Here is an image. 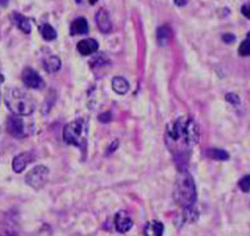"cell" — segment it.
<instances>
[{
  "instance_id": "6da1fadb",
  "label": "cell",
  "mask_w": 250,
  "mask_h": 236,
  "mask_svg": "<svg viewBox=\"0 0 250 236\" xmlns=\"http://www.w3.org/2000/svg\"><path fill=\"white\" fill-rule=\"evenodd\" d=\"M198 140L199 128L190 116H181L166 127V144L181 170H185Z\"/></svg>"
},
{
  "instance_id": "7a4b0ae2",
  "label": "cell",
  "mask_w": 250,
  "mask_h": 236,
  "mask_svg": "<svg viewBox=\"0 0 250 236\" xmlns=\"http://www.w3.org/2000/svg\"><path fill=\"white\" fill-rule=\"evenodd\" d=\"M174 201L182 209L194 207L196 202V186L194 178L187 170H179L174 186Z\"/></svg>"
},
{
  "instance_id": "3957f363",
  "label": "cell",
  "mask_w": 250,
  "mask_h": 236,
  "mask_svg": "<svg viewBox=\"0 0 250 236\" xmlns=\"http://www.w3.org/2000/svg\"><path fill=\"white\" fill-rule=\"evenodd\" d=\"M4 100L7 107L13 112V115L18 116H29L36 110V103L33 98L28 93L11 87L5 91Z\"/></svg>"
},
{
  "instance_id": "277c9868",
  "label": "cell",
  "mask_w": 250,
  "mask_h": 236,
  "mask_svg": "<svg viewBox=\"0 0 250 236\" xmlns=\"http://www.w3.org/2000/svg\"><path fill=\"white\" fill-rule=\"evenodd\" d=\"M63 142L70 145H75L84 149L87 144V123L84 119H77L65 125Z\"/></svg>"
},
{
  "instance_id": "5b68a950",
  "label": "cell",
  "mask_w": 250,
  "mask_h": 236,
  "mask_svg": "<svg viewBox=\"0 0 250 236\" xmlns=\"http://www.w3.org/2000/svg\"><path fill=\"white\" fill-rule=\"evenodd\" d=\"M49 180V169L43 165L33 167L28 174H26V184L33 189H41Z\"/></svg>"
},
{
  "instance_id": "8992f818",
  "label": "cell",
  "mask_w": 250,
  "mask_h": 236,
  "mask_svg": "<svg viewBox=\"0 0 250 236\" xmlns=\"http://www.w3.org/2000/svg\"><path fill=\"white\" fill-rule=\"evenodd\" d=\"M7 129L8 132L12 135L13 138L22 139L28 136V127H26L25 121L22 120L21 118L18 115H11L7 119Z\"/></svg>"
},
{
  "instance_id": "52a82bcc",
  "label": "cell",
  "mask_w": 250,
  "mask_h": 236,
  "mask_svg": "<svg viewBox=\"0 0 250 236\" xmlns=\"http://www.w3.org/2000/svg\"><path fill=\"white\" fill-rule=\"evenodd\" d=\"M21 79L22 83L29 89H41V87H43L42 78L40 77V74L32 68H25L22 70Z\"/></svg>"
},
{
  "instance_id": "ba28073f",
  "label": "cell",
  "mask_w": 250,
  "mask_h": 236,
  "mask_svg": "<svg viewBox=\"0 0 250 236\" xmlns=\"http://www.w3.org/2000/svg\"><path fill=\"white\" fill-rule=\"evenodd\" d=\"M132 226H133V222H132V218L126 211H119L115 215V228L119 232L125 234V232L129 231Z\"/></svg>"
},
{
  "instance_id": "9c48e42d",
  "label": "cell",
  "mask_w": 250,
  "mask_h": 236,
  "mask_svg": "<svg viewBox=\"0 0 250 236\" xmlns=\"http://www.w3.org/2000/svg\"><path fill=\"white\" fill-rule=\"evenodd\" d=\"M96 24L102 33H109L112 30V22L105 9H99L96 13Z\"/></svg>"
},
{
  "instance_id": "30bf717a",
  "label": "cell",
  "mask_w": 250,
  "mask_h": 236,
  "mask_svg": "<svg viewBox=\"0 0 250 236\" xmlns=\"http://www.w3.org/2000/svg\"><path fill=\"white\" fill-rule=\"evenodd\" d=\"M99 44L94 39H84L82 41H79L77 45L78 52L81 53L82 56H91L95 52H98Z\"/></svg>"
},
{
  "instance_id": "8fae6325",
  "label": "cell",
  "mask_w": 250,
  "mask_h": 236,
  "mask_svg": "<svg viewBox=\"0 0 250 236\" xmlns=\"http://www.w3.org/2000/svg\"><path fill=\"white\" fill-rule=\"evenodd\" d=\"M32 155L28 153V152H24V153H20L18 155L15 159H13V163H12V167L13 170L16 173H21L24 169L26 167V165L32 161Z\"/></svg>"
},
{
  "instance_id": "7c38bea8",
  "label": "cell",
  "mask_w": 250,
  "mask_h": 236,
  "mask_svg": "<svg viewBox=\"0 0 250 236\" xmlns=\"http://www.w3.org/2000/svg\"><path fill=\"white\" fill-rule=\"evenodd\" d=\"M88 32V23H87L86 19L78 18L75 19L71 25H70V35H86Z\"/></svg>"
},
{
  "instance_id": "4fadbf2b",
  "label": "cell",
  "mask_w": 250,
  "mask_h": 236,
  "mask_svg": "<svg viewBox=\"0 0 250 236\" xmlns=\"http://www.w3.org/2000/svg\"><path fill=\"white\" fill-rule=\"evenodd\" d=\"M42 66L43 69L46 70L48 73H56L61 69V60L57 56H46L42 58Z\"/></svg>"
},
{
  "instance_id": "5bb4252c",
  "label": "cell",
  "mask_w": 250,
  "mask_h": 236,
  "mask_svg": "<svg viewBox=\"0 0 250 236\" xmlns=\"http://www.w3.org/2000/svg\"><path fill=\"white\" fill-rule=\"evenodd\" d=\"M165 227L164 224L157 220L149 222L144 228V235L145 236H162L164 235Z\"/></svg>"
},
{
  "instance_id": "9a60e30c",
  "label": "cell",
  "mask_w": 250,
  "mask_h": 236,
  "mask_svg": "<svg viewBox=\"0 0 250 236\" xmlns=\"http://www.w3.org/2000/svg\"><path fill=\"white\" fill-rule=\"evenodd\" d=\"M12 19L19 29L21 30V32H24V33H26V35H29L30 30H32V25H30L29 19L25 18V16H22V15H20V13L18 12H13Z\"/></svg>"
},
{
  "instance_id": "2e32d148",
  "label": "cell",
  "mask_w": 250,
  "mask_h": 236,
  "mask_svg": "<svg viewBox=\"0 0 250 236\" xmlns=\"http://www.w3.org/2000/svg\"><path fill=\"white\" fill-rule=\"evenodd\" d=\"M112 89L115 93L120 95L126 94L129 91V83L123 77H115L112 79Z\"/></svg>"
},
{
  "instance_id": "e0dca14e",
  "label": "cell",
  "mask_w": 250,
  "mask_h": 236,
  "mask_svg": "<svg viewBox=\"0 0 250 236\" xmlns=\"http://www.w3.org/2000/svg\"><path fill=\"white\" fill-rule=\"evenodd\" d=\"M171 37V29L167 25H162L157 29V40L161 47H166Z\"/></svg>"
},
{
  "instance_id": "ac0fdd59",
  "label": "cell",
  "mask_w": 250,
  "mask_h": 236,
  "mask_svg": "<svg viewBox=\"0 0 250 236\" xmlns=\"http://www.w3.org/2000/svg\"><path fill=\"white\" fill-rule=\"evenodd\" d=\"M40 32H41L42 39L46 40V41H53V40L57 39V32L50 24H42L40 26Z\"/></svg>"
},
{
  "instance_id": "d6986e66",
  "label": "cell",
  "mask_w": 250,
  "mask_h": 236,
  "mask_svg": "<svg viewBox=\"0 0 250 236\" xmlns=\"http://www.w3.org/2000/svg\"><path fill=\"white\" fill-rule=\"evenodd\" d=\"M208 156L213 160H217V161H227L229 159V155L228 152H225L223 149H209L208 150Z\"/></svg>"
},
{
  "instance_id": "ffe728a7",
  "label": "cell",
  "mask_w": 250,
  "mask_h": 236,
  "mask_svg": "<svg viewBox=\"0 0 250 236\" xmlns=\"http://www.w3.org/2000/svg\"><path fill=\"white\" fill-rule=\"evenodd\" d=\"M198 211L195 210L194 207H188V209H183V222H188V223H192L198 219Z\"/></svg>"
},
{
  "instance_id": "44dd1931",
  "label": "cell",
  "mask_w": 250,
  "mask_h": 236,
  "mask_svg": "<svg viewBox=\"0 0 250 236\" xmlns=\"http://www.w3.org/2000/svg\"><path fill=\"white\" fill-rule=\"evenodd\" d=\"M238 54L241 57H249L250 56V33H248L246 39L241 43L238 47Z\"/></svg>"
},
{
  "instance_id": "7402d4cb",
  "label": "cell",
  "mask_w": 250,
  "mask_h": 236,
  "mask_svg": "<svg viewBox=\"0 0 250 236\" xmlns=\"http://www.w3.org/2000/svg\"><path fill=\"white\" fill-rule=\"evenodd\" d=\"M108 62V57L104 54V53H100V54H98V56H95V58L91 61L90 65L92 66V68H98V66H100V65H104L107 64Z\"/></svg>"
},
{
  "instance_id": "603a6c76",
  "label": "cell",
  "mask_w": 250,
  "mask_h": 236,
  "mask_svg": "<svg viewBox=\"0 0 250 236\" xmlns=\"http://www.w3.org/2000/svg\"><path fill=\"white\" fill-rule=\"evenodd\" d=\"M0 236H19L8 224L0 223Z\"/></svg>"
},
{
  "instance_id": "cb8c5ba5",
  "label": "cell",
  "mask_w": 250,
  "mask_h": 236,
  "mask_svg": "<svg viewBox=\"0 0 250 236\" xmlns=\"http://www.w3.org/2000/svg\"><path fill=\"white\" fill-rule=\"evenodd\" d=\"M238 186H240V189H241L242 191H245V193L250 191V176L242 177L241 180L238 181Z\"/></svg>"
},
{
  "instance_id": "d4e9b609",
  "label": "cell",
  "mask_w": 250,
  "mask_h": 236,
  "mask_svg": "<svg viewBox=\"0 0 250 236\" xmlns=\"http://www.w3.org/2000/svg\"><path fill=\"white\" fill-rule=\"evenodd\" d=\"M99 120H100V123H108V121H111L112 120V114H111L109 111L100 114Z\"/></svg>"
},
{
  "instance_id": "484cf974",
  "label": "cell",
  "mask_w": 250,
  "mask_h": 236,
  "mask_svg": "<svg viewBox=\"0 0 250 236\" xmlns=\"http://www.w3.org/2000/svg\"><path fill=\"white\" fill-rule=\"evenodd\" d=\"M225 99L228 100L229 103H232V104H238V103H240V98H238V95L232 94V93H230V94L225 95Z\"/></svg>"
},
{
  "instance_id": "4316f807",
  "label": "cell",
  "mask_w": 250,
  "mask_h": 236,
  "mask_svg": "<svg viewBox=\"0 0 250 236\" xmlns=\"http://www.w3.org/2000/svg\"><path fill=\"white\" fill-rule=\"evenodd\" d=\"M234 40H236V37L232 35V33H225V35H223V41L227 44H232L234 43Z\"/></svg>"
},
{
  "instance_id": "83f0119b",
  "label": "cell",
  "mask_w": 250,
  "mask_h": 236,
  "mask_svg": "<svg viewBox=\"0 0 250 236\" xmlns=\"http://www.w3.org/2000/svg\"><path fill=\"white\" fill-rule=\"evenodd\" d=\"M241 13L245 16L246 19L250 20V4H244L241 7Z\"/></svg>"
},
{
  "instance_id": "f1b7e54d",
  "label": "cell",
  "mask_w": 250,
  "mask_h": 236,
  "mask_svg": "<svg viewBox=\"0 0 250 236\" xmlns=\"http://www.w3.org/2000/svg\"><path fill=\"white\" fill-rule=\"evenodd\" d=\"M117 146H119V142H117V140H113L112 145H111V146H109V148H108V153H112L113 150L116 149Z\"/></svg>"
},
{
  "instance_id": "f546056e",
  "label": "cell",
  "mask_w": 250,
  "mask_h": 236,
  "mask_svg": "<svg viewBox=\"0 0 250 236\" xmlns=\"http://www.w3.org/2000/svg\"><path fill=\"white\" fill-rule=\"evenodd\" d=\"M174 3L178 5V7H183L187 3V0H174Z\"/></svg>"
},
{
  "instance_id": "4dcf8cb0",
  "label": "cell",
  "mask_w": 250,
  "mask_h": 236,
  "mask_svg": "<svg viewBox=\"0 0 250 236\" xmlns=\"http://www.w3.org/2000/svg\"><path fill=\"white\" fill-rule=\"evenodd\" d=\"M96 1H99V0H88V3H90V4H95Z\"/></svg>"
},
{
  "instance_id": "1f68e13d",
  "label": "cell",
  "mask_w": 250,
  "mask_h": 236,
  "mask_svg": "<svg viewBox=\"0 0 250 236\" xmlns=\"http://www.w3.org/2000/svg\"><path fill=\"white\" fill-rule=\"evenodd\" d=\"M1 1H7V0H1Z\"/></svg>"
}]
</instances>
